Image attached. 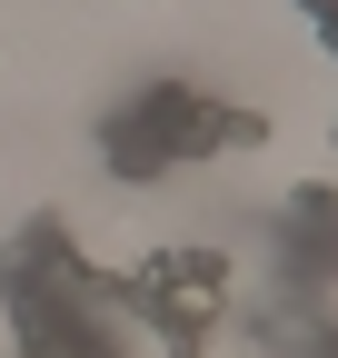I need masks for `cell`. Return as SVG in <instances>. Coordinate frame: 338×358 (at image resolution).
<instances>
[{
	"instance_id": "1",
	"label": "cell",
	"mask_w": 338,
	"mask_h": 358,
	"mask_svg": "<svg viewBox=\"0 0 338 358\" xmlns=\"http://www.w3.org/2000/svg\"><path fill=\"white\" fill-rule=\"evenodd\" d=\"M259 140H269L259 110H229V100H199V90L159 80L149 100L110 129V169L140 179V169H169V159H199V150H259Z\"/></svg>"
},
{
	"instance_id": "2",
	"label": "cell",
	"mask_w": 338,
	"mask_h": 358,
	"mask_svg": "<svg viewBox=\"0 0 338 358\" xmlns=\"http://www.w3.org/2000/svg\"><path fill=\"white\" fill-rule=\"evenodd\" d=\"M309 30H318V40H328V50H338V10H328V20H309Z\"/></svg>"
},
{
	"instance_id": "3",
	"label": "cell",
	"mask_w": 338,
	"mask_h": 358,
	"mask_svg": "<svg viewBox=\"0 0 338 358\" xmlns=\"http://www.w3.org/2000/svg\"><path fill=\"white\" fill-rule=\"evenodd\" d=\"M299 10H309V20H328V10H338V0H299Z\"/></svg>"
},
{
	"instance_id": "4",
	"label": "cell",
	"mask_w": 338,
	"mask_h": 358,
	"mask_svg": "<svg viewBox=\"0 0 338 358\" xmlns=\"http://www.w3.org/2000/svg\"><path fill=\"white\" fill-rule=\"evenodd\" d=\"M328 129H338V120H328Z\"/></svg>"
}]
</instances>
